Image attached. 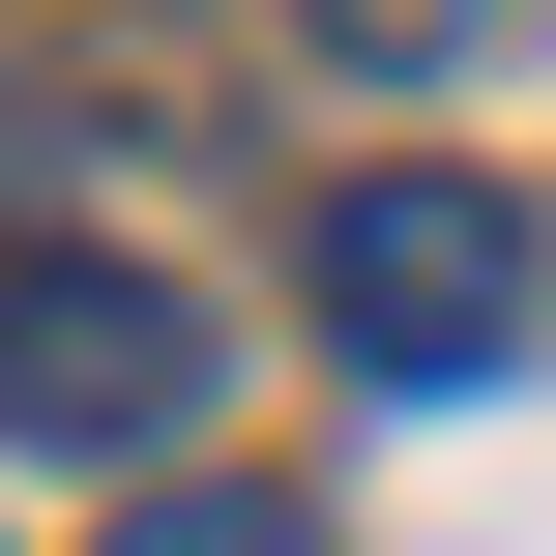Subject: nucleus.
<instances>
[{
	"mask_svg": "<svg viewBox=\"0 0 556 556\" xmlns=\"http://www.w3.org/2000/svg\"><path fill=\"white\" fill-rule=\"evenodd\" d=\"M528 323H556V235L498 176H440V147L323 176V352H352V381H498Z\"/></svg>",
	"mask_w": 556,
	"mask_h": 556,
	"instance_id": "f257e3e1",
	"label": "nucleus"
},
{
	"mask_svg": "<svg viewBox=\"0 0 556 556\" xmlns=\"http://www.w3.org/2000/svg\"><path fill=\"white\" fill-rule=\"evenodd\" d=\"M0 440H59V469H147V440H205V293H176V264H88V235H29V264H0Z\"/></svg>",
	"mask_w": 556,
	"mask_h": 556,
	"instance_id": "f03ea898",
	"label": "nucleus"
},
{
	"mask_svg": "<svg viewBox=\"0 0 556 556\" xmlns=\"http://www.w3.org/2000/svg\"><path fill=\"white\" fill-rule=\"evenodd\" d=\"M293 29H323V59H381V88H440V59H498L528 0H293Z\"/></svg>",
	"mask_w": 556,
	"mask_h": 556,
	"instance_id": "7ed1b4c3",
	"label": "nucleus"
},
{
	"mask_svg": "<svg viewBox=\"0 0 556 556\" xmlns=\"http://www.w3.org/2000/svg\"><path fill=\"white\" fill-rule=\"evenodd\" d=\"M117 556H323V498H264V469H205V498H147Z\"/></svg>",
	"mask_w": 556,
	"mask_h": 556,
	"instance_id": "20e7f679",
	"label": "nucleus"
}]
</instances>
